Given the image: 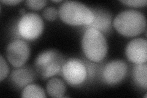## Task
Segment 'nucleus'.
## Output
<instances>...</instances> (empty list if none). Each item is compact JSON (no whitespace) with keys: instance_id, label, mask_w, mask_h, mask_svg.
Returning <instances> with one entry per match:
<instances>
[{"instance_id":"f257e3e1","label":"nucleus","mask_w":147,"mask_h":98,"mask_svg":"<svg viewBox=\"0 0 147 98\" xmlns=\"http://www.w3.org/2000/svg\"><path fill=\"white\" fill-rule=\"evenodd\" d=\"M146 24V18L143 14L131 9L119 13L113 20L115 30L126 37L140 35L145 30Z\"/></svg>"},{"instance_id":"f03ea898","label":"nucleus","mask_w":147,"mask_h":98,"mask_svg":"<svg viewBox=\"0 0 147 98\" xmlns=\"http://www.w3.org/2000/svg\"><path fill=\"white\" fill-rule=\"evenodd\" d=\"M59 16L63 22L73 26H88L94 19L91 9L77 1L64 2L59 9Z\"/></svg>"},{"instance_id":"7ed1b4c3","label":"nucleus","mask_w":147,"mask_h":98,"mask_svg":"<svg viewBox=\"0 0 147 98\" xmlns=\"http://www.w3.org/2000/svg\"><path fill=\"white\" fill-rule=\"evenodd\" d=\"M83 51L86 58L93 62H99L107 55L108 47L102 32L94 28H87L82 40Z\"/></svg>"},{"instance_id":"20e7f679","label":"nucleus","mask_w":147,"mask_h":98,"mask_svg":"<svg viewBox=\"0 0 147 98\" xmlns=\"http://www.w3.org/2000/svg\"><path fill=\"white\" fill-rule=\"evenodd\" d=\"M64 63V58L60 53L55 50H48L37 57L35 68L43 78H49L61 72Z\"/></svg>"},{"instance_id":"39448f33","label":"nucleus","mask_w":147,"mask_h":98,"mask_svg":"<svg viewBox=\"0 0 147 98\" xmlns=\"http://www.w3.org/2000/svg\"><path fill=\"white\" fill-rule=\"evenodd\" d=\"M18 31L25 39L33 41L38 38L42 34L44 23L42 18L37 14H25L18 23Z\"/></svg>"},{"instance_id":"423d86ee","label":"nucleus","mask_w":147,"mask_h":98,"mask_svg":"<svg viewBox=\"0 0 147 98\" xmlns=\"http://www.w3.org/2000/svg\"><path fill=\"white\" fill-rule=\"evenodd\" d=\"M63 77L72 86H78L84 83L87 77V69L80 60L71 59L64 63L61 69Z\"/></svg>"},{"instance_id":"0eeeda50","label":"nucleus","mask_w":147,"mask_h":98,"mask_svg":"<svg viewBox=\"0 0 147 98\" xmlns=\"http://www.w3.org/2000/svg\"><path fill=\"white\" fill-rule=\"evenodd\" d=\"M30 55V47L23 40L13 41L7 47L6 57L9 62L15 68H20L24 66Z\"/></svg>"},{"instance_id":"6e6552de","label":"nucleus","mask_w":147,"mask_h":98,"mask_svg":"<svg viewBox=\"0 0 147 98\" xmlns=\"http://www.w3.org/2000/svg\"><path fill=\"white\" fill-rule=\"evenodd\" d=\"M127 71V66L125 62L114 60L105 65L102 72V78L108 85H116L125 77Z\"/></svg>"},{"instance_id":"1a4fd4ad","label":"nucleus","mask_w":147,"mask_h":98,"mask_svg":"<svg viewBox=\"0 0 147 98\" xmlns=\"http://www.w3.org/2000/svg\"><path fill=\"white\" fill-rule=\"evenodd\" d=\"M126 55L127 59L133 63H146L147 60L146 40L138 38L130 41L126 46Z\"/></svg>"},{"instance_id":"9d476101","label":"nucleus","mask_w":147,"mask_h":98,"mask_svg":"<svg viewBox=\"0 0 147 98\" xmlns=\"http://www.w3.org/2000/svg\"><path fill=\"white\" fill-rule=\"evenodd\" d=\"M94 15V19L91 24L88 25V28H91L97 30L100 32H107L111 28L112 16L103 9H91Z\"/></svg>"},{"instance_id":"9b49d317","label":"nucleus","mask_w":147,"mask_h":98,"mask_svg":"<svg viewBox=\"0 0 147 98\" xmlns=\"http://www.w3.org/2000/svg\"><path fill=\"white\" fill-rule=\"evenodd\" d=\"M35 74L30 68L24 67L13 70L11 74V80L18 88H25L33 82Z\"/></svg>"},{"instance_id":"f8f14e48","label":"nucleus","mask_w":147,"mask_h":98,"mask_svg":"<svg viewBox=\"0 0 147 98\" xmlns=\"http://www.w3.org/2000/svg\"><path fill=\"white\" fill-rule=\"evenodd\" d=\"M47 91L52 97H63L66 91V86L61 79L53 78L47 84Z\"/></svg>"},{"instance_id":"ddd939ff","label":"nucleus","mask_w":147,"mask_h":98,"mask_svg":"<svg viewBox=\"0 0 147 98\" xmlns=\"http://www.w3.org/2000/svg\"><path fill=\"white\" fill-rule=\"evenodd\" d=\"M132 76L134 82L145 90L147 88V66L145 63L136 64L133 69Z\"/></svg>"},{"instance_id":"4468645a","label":"nucleus","mask_w":147,"mask_h":98,"mask_svg":"<svg viewBox=\"0 0 147 98\" xmlns=\"http://www.w3.org/2000/svg\"><path fill=\"white\" fill-rule=\"evenodd\" d=\"M22 97L25 98H44L46 97V96L44 90L40 87L34 84H29L24 88Z\"/></svg>"},{"instance_id":"2eb2a0df","label":"nucleus","mask_w":147,"mask_h":98,"mask_svg":"<svg viewBox=\"0 0 147 98\" xmlns=\"http://www.w3.org/2000/svg\"><path fill=\"white\" fill-rule=\"evenodd\" d=\"M58 12L57 9L53 7H49L45 8L43 11V16L46 20L53 21L56 19L58 16Z\"/></svg>"},{"instance_id":"dca6fc26","label":"nucleus","mask_w":147,"mask_h":98,"mask_svg":"<svg viewBox=\"0 0 147 98\" xmlns=\"http://www.w3.org/2000/svg\"><path fill=\"white\" fill-rule=\"evenodd\" d=\"M47 1L45 0H28L26 1L27 7L33 10H39L44 7Z\"/></svg>"},{"instance_id":"f3484780","label":"nucleus","mask_w":147,"mask_h":98,"mask_svg":"<svg viewBox=\"0 0 147 98\" xmlns=\"http://www.w3.org/2000/svg\"><path fill=\"white\" fill-rule=\"evenodd\" d=\"M0 80L3 81L8 75L9 67L2 55L0 57Z\"/></svg>"},{"instance_id":"a211bd4d","label":"nucleus","mask_w":147,"mask_h":98,"mask_svg":"<svg viewBox=\"0 0 147 98\" xmlns=\"http://www.w3.org/2000/svg\"><path fill=\"white\" fill-rule=\"evenodd\" d=\"M120 2L125 4L127 6L134 7L145 6L147 4L146 0H125V1H120Z\"/></svg>"},{"instance_id":"6ab92c4d","label":"nucleus","mask_w":147,"mask_h":98,"mask_svg":"<svg viewBox=\"0 0 147 98\" xmlns=\"http://www.w3.org/2000/svg\"><path fill=\"white\" fill-rule=\"evenodd\" d=\"M1 2L9 6H14L22 2V1H20V0H5V1L2 0Z\"/></svg>"},{"instance_id":"aec40b11","label":"nucleus","mask_w":147,"mask_h":98,"mask_svg":"<svg viewBox=\"0 0 147 98\" xmlns=\"http://www.w3.org/2000/svg\"><path fill=\"white\" fill-rule=\"evenodd\" d=\"M53 2H56V3H59V2H61V1H60V0H59V1H55V0H54V1H53Z\"/></svg>"}]
</instances>
